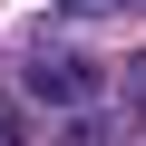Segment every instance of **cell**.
Wrapping results in <instances>:
<instances>
[{"mask_svg": "<svg viewBox=\"0 0 146 146\" xmlns=\"http://www.w3.org/2000/svg\"><path fill=\"white\" fill-rule=\"evenodd\" d=\"M20 98H39V107H88V98H98V58H78V49H29V58H20Z\"/></svg>", "mask_w": 146, "mask_h": 146, "instance_id": "1", "label": "cell"}, {"mask_svg": "<svg viewBox=\"0 0 146 146\" xmlns=\"http://www.w3.org/2000/svg\"><path fill=\"white\" fill-rule=\"evenodd\" d=\"M68 10H127V0H68Z\"/></svg>", "mask_w": 146, "mask_h": 146, "instance_id": "4", "label": "cell"}, {"mask_svg": "<svg viewBox=\"0 0 146 146\" xmlns=\"http://www.w3.org/2000/svg\"><path fill=\"white\" fill-rule=\"evenodd\" d=\"M127 88H146V49H136V58H127Z\"/></svg>", "mask_w": 146, "mask_h": 146, "instance_id": "3", "label": "cell"}, {"mask_svg": "<svg viewBox=\"0 0 146 146\" xmlns=\"http://www.w3.org/2000/svg\"><path fill=\"white\" fill-rule=\"evenodd\" d=\"M0 146H29V107H10V98H0Z\"/></svg>", "mask_w": 146, "mask_h": 146, "instance_id": "2", "label": "cell"}]
</instances>
